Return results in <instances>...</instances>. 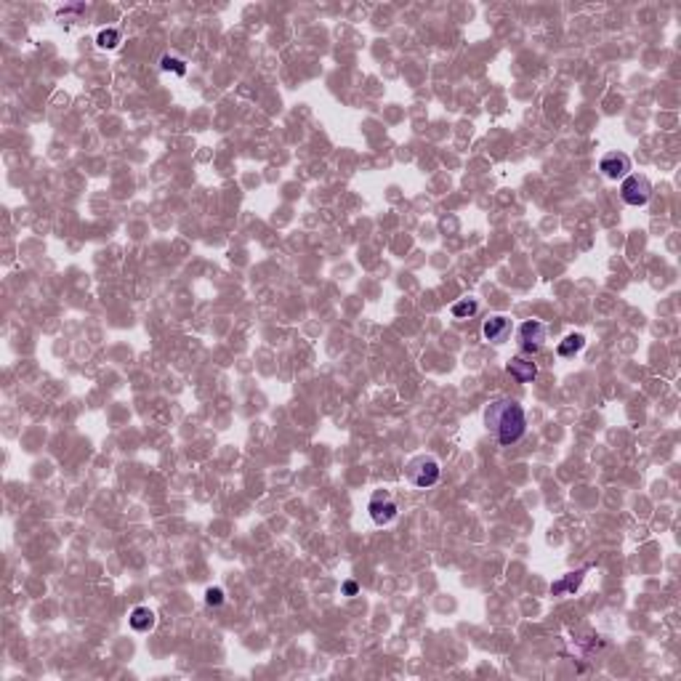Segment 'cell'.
<instances>
[{
	"label": "cell",
	"mask_w": 681,
	"mask_h": 681,
	"mask_svg": "<svg viewBox=\"0 0 681 681\" xmlns=\"http://www.w3.org/2000/svg\"><path fill=\"white\" fill-rule=\"evenodd\" d=\"M620 195H623V200L628 202V205L638 208V205H647V202H650V197H652V184H650L647 176L631 173V176H625L623 179Z\"/></svg>",
	"instance_id": "cell-3"
},
{
	"label": "cell",
	"mask_w": 681,
	"mask_h": 681,
	"mask_svg": "<svg viewBox=\"0 0 681 681\" xmlns=\"http://www.w3.org/2000/svg\"><path fill=\"white\" fill-rule=\"evenodd\" d=\"M343 594H346V596H354L357 594V583L354 581H346V583H343Z\"/></svg>",
	"instance_id": "cell-16"
},
{
	"label": "cell",
	"mask_w": 681,
	"mask_h": 681,
	"mask_svg": "<svg viewBox=\"0 0 681 681\" xmlns=\"http://www.w3.org/2000/svg\"><path fill=\"white\" fill-rule=\"evenodd\" d=\"M506 370L516 383H532L538 375V365L532 359H525V357H514Z\"/></svg>",
	"instance_id": "cell-8"
},
{
	"label": "cell",
	"mask_w": 681,
	"mask_h": 681,
	"mask_svg": "<svg viewBox=\"0 0 681 681\" xmlns=\"http://www.w3.org/2000/svg\"><path fill=\"white\" fill-rule=\"evenodd\" d=\"M477 312H479V304H477L474 298H463V301H455L453 306H450V314H453L455 320H468V317H474Z\"/></svg>",
	"instance_id": "cell-12"
},
{
	"label": "cell",
	"mask_w": 681,
	"mask_h": 681,
	"mask_svg": "<svg viewBox=\"0 0 681 681\" xmlns=\"http://www.w3.org/2000/svg\"><path fill=\"white\" fill-rule=\"evenodd\" d=\"M482 336L490 343H506L511 336V320L506 314H493L490 320H484Z\"/></svg>",
	"instance_id": "cell-7"
},
{
	"label": "cell",
	"mask_w": 681,
	"mask_h": 681,
	"mask_svg": "<svg viewBox=\"0 0 681 681\" xmlns=\"http://www.w3.org/2000/svg\"><path fill=\"white\" fill-rule=\"evenodd\" d=\"M583 346H585V336H583V333H569L564 340H559L556 354H559V357H575Z\"/></svg>",
	"instance_id": "cell-11"
},
{
	"label": "cell",
	"mask_w": 681,
	"mask_h": 681,
	"mask_svg": "<svg viewBox=\"0 0 681 681\" xmlns=\"http://www.w3.org/2000/svg\"><path fill=\"white\" fill-rule=\"evenodd\" d=\"M160 67L165 72H176V75H184L186 72V64L181 61V59H176V57H163V61H160Z\"/></svg>",
	"instance_id": "cell-14"
},
{
	"label": "cell",
	"mask_w": 681,
	"mask_h": 681,
	"mask_svg": "<svg viewBox=\"0 0 681 681\" xmlns=\"http://www.w3.org/2000/svg\"><path fill=\"white\" fill-rule=\"evenodd\" d=\"M583 578H585V569H578V572H569L564 575L562 581L551 583V594L553 596H572L578 588H581Z\"/></svg>",
	"instance_id": "cell-9"
},
{
	"label": "cell",
	"mask_w": 681,
	"mask_h": 681,
	"mask_svg": "<svg viewBox=\"0 0 681 681\" xmlns=\"http://www.w3.org/2000/svg\"><path fill=\"white\" fill-rule=\"evenodd\" d=\"M120 40H123V32H120V29H114V27H110V29H101V32H99L96 45H99V48H117V45H120Z\"/></svg>",
	"instance_id": "cell-13"
},
{
	"label": "cell",
	"mask_w": 681,
	"mask_h": 681,
	"mask_svg": "<svg viewBox=\"0 0 681 681\" xmlns=\"http://www.w3.org/2000/svg\"><path fill=\"white\" fill-rule=\"evenodd\" d=\"M484 426L495 434L497 444L509 447L514 442H519L527 431V415L525 407L516 399L500 397L495 402H490L484 407Z\"/></svg>",
	"instance_id": "cell-1"
},
{
	"label": "cell",
	"mask_w": 681,
	"mask_h": 681,
	"mask_svg": "<svg viewBox=\"0 0 681 681\" xmlns=\"http://www.w3.org/2000/svg\"><path fill=\"white\" fill-rule=\"evenodd\" d=\"M205 601H208V607H221L224 604V591L221 588H208L205 591Z\"/></svg>",
	"instance_id": "cell-15"
},
{
	"label": "cell",
	"mask_w": 681,
	"mask_h": 681,
	"mask_svg": "<svg viewBox=\"0 0 681 681\" xmlns=\"http://www.w3.org/2000/svg\"><path fill=\"white\" fill-rule=\"evenodd\" d=\"M546 340H548V330L538 320H527L525 325L519 327V343H522V349L530 352V354L540 352L546 346Z\"/></svg>",
	"instance_id": "cell-5"
},
{
	"label": "cell",
	"mask_w": 681,
	"mask_h": 681,
	"mask_svg": "<svg viewBox=\"0 0 681 681\" xmlns=\"http://www.w3.org/2000/svg\"><path fill=\"white\" fill-rule=\"evenodd\" d=\"M368 511H370V519H373L375 525H389V522L397 519V514H399L397 500H394L391 493H386V490L373 493V497H370V503H368Z\"/></svg>",
	"instance_id": "cell-4"
},
{
	"label": "cell",
	"mask_w": 681,
	"mask_h": 681,
	"mask_svg": "<svg viewBox=\"0 0 681 681\" xmlns=\"http://www.w3.org/2000/svg\"><path fill=\"white\" fill-rule=\"evenodd\" d=\"M440 474H442L440 463L431 455H415L410 463L405 466V479L412 487H418V490H426V487L437 484L440 482Z\"/></svg>",
	"instance_id": "cell-2"
},
{
	"label": "cell",
	"mask_w": 681,
	"mask_h": 681,
	"mask_svg": "<svg viewBox=\"0 0 681 681\" xmlns=\"http://www.w3.org/2000/svg\"><path fill=\"white\" fill-rule=\"evenodd\" d=\"M599 170L607 176V179H625L628 176V170H631V157L625 155V152H610V155L601 157V163H599Z\"/></svg>",
	"instance_id": "cell-6"
},
{
	"label": "cell",
	"mask_w": 681,
	"mask_h": 681,
	"mask_svg": "<svg viewBox=\"0 0 681 681\" xmlns=\"http://www.w3.org/2000/svg\"><path fill=\"white\" fill-rule=\"evenodd\" d=\"M128 623H130V628H133V631L147 634V631H152V628H155L157 618H155V612L149 610V607H136V610L130 612Z\"/></svg>",
	"instance_id": "cell-10"
}]
</instances>
